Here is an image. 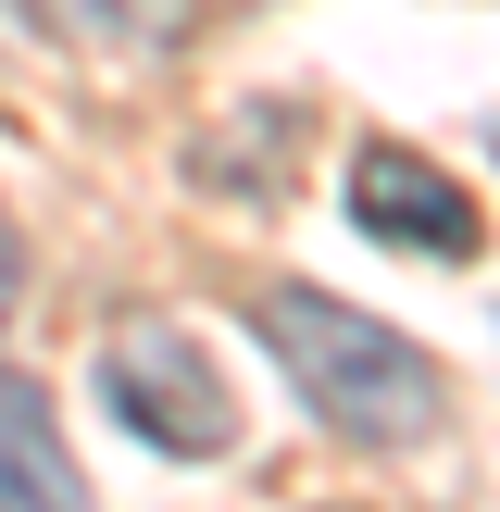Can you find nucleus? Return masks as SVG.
I'll return each mask as SVG.
<instances>
[{"mask_svg": "<svg viewBox=\"0 0 500 512\" xmlns=\"http://www.w3.org/2000/svg\"><path fill=\"white\" fill-rule=\"evenodd\" d=\"M263 350L288 363V388L313 400V425H338V438H363V450H413V438L450 425L438 363H425L400 325L350 313V300H325V288H275L263 300Z\"/></svg>", "mask_w": 500, "mask_h": 512, "instance_id": "nucleus-1", "label": "nucleus"}, {"mask_svg": "<svg viewBox=\"0 0 500 512\" xmlns=\"http://www.w3.org/2000/svg\"><path fill=\"white\" fill-rule=\"evenodd\" d=\"M100 400H113V425L138 450H163V463H225V438H238V400H225L213 350H200L188 325H125V338L100 350Z\"/></svg>", "mask_w": 500, "mask_h": 512, "instance_id": "nucleus-2", "label": "nucleus"}, {"mask_svg": "<svg viewBox=\"0 0 500 512\" xmlns=\"http://www.w3.org/2000/svg\"><path fill=\"white\" fill-rule=\"evenodd\" d=\"M350 225H375V238L413 250V263H475V250H488L475 188L450 163H425V150H400V138L350 150Z\"/></svg>", "mask_w": 500, "mask_h": 512, "instance_id": "nucleus-3", "label": "nucleus"}, {"mask_svg": "<svg viewBox=\"0 0 500 512\" xmlns=\"http://www.w3.org/2000/svg\"><path fill=\"white\" fill-rule=\"evenodd\" d=\"M0 512H100L50 425V388H25V375H0Z\"/></svg>", "mask_w": 500, "mask_h": 512, "instance_id": "nucleus-4", "label": "nucleus"}, {"mask_svg": "<svg viewBox=\"0 0 500 512\" xmlns=\"http://www.w3.org/2000/svg\"><path fill=\"white\" fill-rule=\"evenodd\" d=\"M200 175L213 188H275L288 175V113H250V138H200Z\"/></svg>", "mask_w": 500, "mask_h": 512, "instance_id": "nucleus-5", "label": "nucleus"}, {"mask_svg": "<svg viewBox=\"0 0 500 512\" xmlns=\"http://www.w3.org/2000/svg\"><path fill=\"white\" fill-rule=\"evenodd\" d=\"M0 300H13V225H0Z\"/></svg>", "mask_w": 500, "mask_h": 512, "instance_id": "nucleus-6", "label": "nucleus"}]
</instances>
